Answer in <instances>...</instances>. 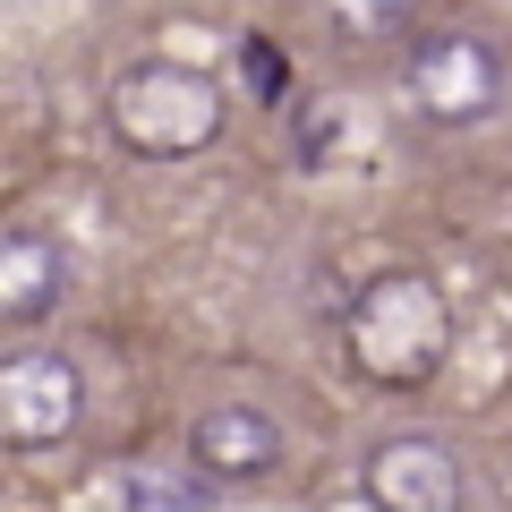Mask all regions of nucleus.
Listing matches in <instances>:
<instances>
[{
	"label": "nucleus",
	"instance_id": "39448f33",
	"mask_svg": "<svg viewBox=\"0 0 512 512\" xmlns=\"http://www.w3.org/2000/svg\"><path fill=\"white\" fill-rule=\"evenodd\" d=\"M367 504L376 512H461L470 504V478H461L453 444L436 436H384L367 453Z\"/></svg>",
	"mask_w": 512,
	"mask_h": 512
},
{
	"label": "nucleus",
	"instance_id": "9d476101",
	"mask_svg": "<svg viewBox=\"0 0 512 512\" xmlns=\"http://www.w3.org/2000/svg\"><path fill=\"white\" fill-rule=\"evenodd\" d=\"M239 77H248L256 103H291V52H282V43L248 35V43H239Z\"/></svg>",
	"mask_w": 512,
	"mask_h": 512
},
{
	"label": "nucleus",
	"instance_id": "9b49d317",
	"mask_svg": "<svg viewBox=\"0 0 512 512\" xmlns=\"http://www.w3.org/2000/svg\"><path fill=\"white\" fill-rule=\"evenodd\" d=\"M350 128V111H342V94H316L308 111H299V163H325V146Z\"/></svg>",
	"mask_w": 512,
	"mask_h": 512
},
{
	"label": "nucleus",
	"instance_id": "f03ea898",
	"mask_svg": "<svg viewBox=\"0 0 512 512\" xmlns=\"http://www.w3.org/2000/svg\"><path fill=\"white\" fill-rule=\"evenodd\" d=\"M111 128H120L128 154L146 163H180V154H205L222 128V86L188 60H128L111 77Z\"/></svg>",
	"mask_w": 512,
	"mask_h": 512
},
{
	"label": "nucleus",
	"instance_id": "20e7f679",
	"mask_svg": "<svg viewBox=\"0 0 512 512\" xmlns=\"http://www.w3.org/2000/svg\"><path fill=\"white\" fill-rule=\"evenodd\" d=\"M86 419V376H77V359H60V350H18V359L0 367V436L9 444H60L69 427Z\"/></svg>",
	"mask_w": 512,
	"mask_h": 512
},
{
	"label": "nucleus",
	"instance_id": "f257e3e1",
	"mask_svg": "<svg viewBox=\"0 0 512 512\" xmlns=\"http://www.w3.org/2000/svg\"><path fill=\"white\" fill-rule=\"evenodd\" d=\"M342 342H350V367L384 393H410L444 367L453 350V308L427 274H376L342 316Z\"/></svg>",
	"mask_w": 512,
	"mask_h": 512
},
{
	"label": "nucleus",
	"instance_id": "423d86ee",
	"mask_svg": "<svg viewBox=\"0 0 512 512\" xmlns=\"http://www.w3.org/2000/svg\"><path fill=\"white\" fill-rule=\"evenodd\" d=\"M282 461V427L248 402H214L188 419V470L205 478H265Z\"/></svg>",
	"mask_w": 512,
	"mask_h": 512
},
{
	"label": "nucleus",
	"instance_id": "0eeeda50",
	"mask_svg": "<svg viewBox=\"0 0 512 512\" xmlns=\"http://www.w3.org/2000/svg\"><path fill=\"white\" fill-rule=\"evenodd\" d=\"M60 291H69V256H60V239L43 231H9L0 239V325H43V316L60 308Z\"/></svg>",
	"mask_w": 512,
	"mask_h": 512
},
{
	"label": "nucleus",
	"instance_id": "6e6552de",
	"mask_svg": "<svg viewBox=\"0 0 512 512\" xmlns=\"http://www.w3.org/2000/svg\"><path fill=\"white\" fill-rule=\"evenodd\" d=\"M214 478L205 470H137L128 478V512H214Z\"/></svg>",
	"mask_w": 512,
	"mask_h": 512
},
{
	"label": "nucleus",
	"instance_id": "1a4fd4ad",
	"mask_svg": "<svg viewBox=\"0 0 512 512\" xmlns=\"http://www.w3.org/2000/svg\"><path fill=\"white\" fill-rule=\"evenodd\" d=\"M325 9H333V35L350 43H384L410 26V0H325Z\"/></svg>",
	"mask_w": 512,
	"mask_h": 512
},
{
	"label": "nucleus",
	"instance_id": "7ed1b4c3",
	"mask_svg": "<svg viewBox=\"0 0 512 512\" xmlns=\"http://www.w3.org/2000/svg\"><path fill=\"white\" fill-rule=\"evenodd\" d=\"M495 86H504L495 43H478L470 26H444V35H427L419 52H410V103H419L436 128L487 120V111H495Z\"/></svg>",
	"mask_w": 512,
	"mask_h": 512
}]
</instances>
